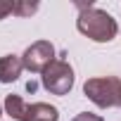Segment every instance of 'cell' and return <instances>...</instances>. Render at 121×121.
I'll return each instance as SVG.
<instances>
[{"label": "cell", "mask_w": 121, "mask_h": 121, "mask_svg": "<svg viewBox=\"0 0 121 121\" xmlns=\"http://www.w3.org/2000/svg\"><path fill=\"white\" fill-rule=\"evenodd\" d=\"M78 19H76V29L86 36V38H90V40H95V43H109L114 36H116V31H119V26H116V19L109 14V12H104V10H97V7H93L90 3L88 5H83V3H78Z\"/></svg>", "instance_id": "obj_1"}, {"label": "cell", "mask_w": 121, "mask_h": 121, "mask_svg": "<svg viewBox=\"0 0 121 121\" xmlns=\"http://www.w3.org/2000/svg\"><path fill=\"white\" fill-rule=\"evenodd\" d=\"M71 121H102V116L100 114H90V112H81L76 119H71Z\"/></svg>", "instance_id": "obj_9"}, {"label": "cell", "mask_w": 121, "mask_h": 121, "mask_svg": "<svg viewBox=\"0 0 121 121\" xmlns=\"http://www.w3.org/2000/svg\"><path fill=\"white\" fill-rule=\"evenodd\" d=\"M38 10V3H29V0H14V14L17 17H31Z\"/></svg>", "instance_id": "obj_7"}, {"label": "cell", "mask_w": 121, "mask_h": 121, "mask_svg": "<svg viewBox=\"0 0 121 121\" xmlns=\"http://www.w3.org/2000/svg\"><path fill=\"white\" fill-rule=\"evenodd\" d=\"M22 69H24L22 57H17V55L0 57V83H14L22 76Z\"/></svg>", "instance_id": "obj_6"}, {"label": "cell", "mask_w": 121, "mask_h": 121, "mask_svg": "<svg viewBox=\"0 0 121 121\" xmlns=\"http://www.w3.org/2000/svg\"><path fill=\"white\" fill-rule=\"evenodd\" d=\"M0 116H3V104H0Z\"/></svg>", "instance_id": "obj_10"}, {"label": "cell", "mask_w": 121, "mask_h": 121, "mask_svg": "<svg viewBox=\"0 0 121 121\" xmlns=\"http://www.w3.org/2000/svg\"><path fill=\"white\" fill-rule=\"evenodd\" d=\"M43 88L52 95H67L74 88V69L67 59H55L43 71Z\"/></svg>", "instance_id": "obj_4"}, {"label": "cell", "mask_w": 121, "mask_h": 121, "mask_svg": "<svg viewBox=\"0 0 121 121\" xmlns=\"http://www.w3.org/2000/svg\"><path fill=\"white\" fill-rule=\"evenodd\" d=\"M22 62H24V69L26 71L43 74L55 62V45L50 40H36V43H31L24 50V55H22Z\"/></svg>", "instance_id": "obj_5"}, {"label": "cell", "mask_w": 121, "mask_h": 121, "mask_svg": "<svg viewBox=\"0 0 121 121\" xmlns=\"http://www.w3.org/2000/svg\"><path fill=\"white\" fill-rule=\"evenodd\" d=\"M7 14H14V3H10V0H0V19H5Z\"/></svg>", "instance_id": "obj_8"}, {"label": "cell", "mask_w": 121, "mask_h": 121, "mask_svg": "<svg viewBox=\"0 0 121 121\" xmlns=\"http://www.w3.org/2000/svg\"><path fill=\"white\" fill-rule=\"evenodd\" d=\"M5 112L17 121H57L59 109L48 102H33L26 104L22 95H7L5 97Z\"/></svg>", "instance_id": "obj_3"}, {"label": "cell", "mask_w": 121, "mask_h": 121, "mask_svg": "<svg viewBox=\"0 0 121 121\" xmlns=\"http://www.w3.org/2000/svg\"><path fill=\"white\" fill-rule=\"evenodd\" d=\"M83 95L100 109L121 107V78H116V76L88 78L83 83Z\"/></svg>", "instance_id": "obj_2"}]
</instances>
